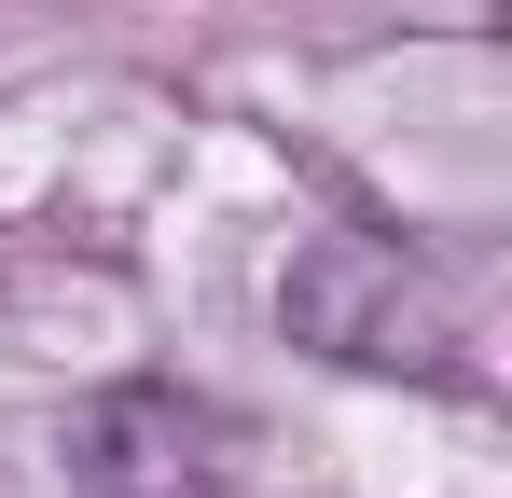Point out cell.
Wrapping results in <instances>:
<instances>
[{"label":"cell","instance_id":"obj_1","mask_svg":"<svg viewBox=\"0 0 512 498\" xmlns=\"http://www.w3.org/2000/svg\"><path fill=\"white\" fill-rule=\"evenodd\" d=\"M291 332L333 346L360 374H457V319L429 305V277L388 236H319L291 263Z\"/></svg>","mask_w":512,"mask_h":498},{"label":"cell","instance_id":"obj_2","mask_svg":"<svg viewBox=\"0 0 512 498\" xmlns=\"http://www.w3.org/2000/svg\"><path fill=\"white\" fill-rule=\"evenodd\" d=\"M236 429L208 402H180V388H111L84 415V485L97 498H222L236 485V457H222Z\"/></svg>","mask_w":512,"mask_h":498}]
</instances>
